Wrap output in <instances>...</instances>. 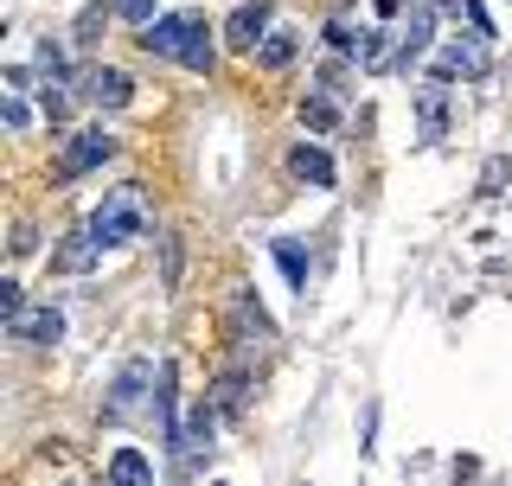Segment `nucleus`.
Masks as SVG:
<instances>
[{
    "label": "nucleus",
    "instance_id": "412c9836",
    "mask_svg": "<svg viewBox=\"0 0 512 486\" xmlns=\"http://www.w3.org/2000/svg\"><path fill=\"white\" fill-rule=\"evenodd\" d=\"M109 13H116V7H84V13H77V45H90L96 32L109 26Z\"/></svg>",
    "mask_w": 512,
    "mask_h": 486
},
{
    "label": "nucleus",
    "instance_id": "a878e982",
    "mask_svg": "<svg viewBox=\"0 0 512 486\" xmlns=\"http://www.w3.org/2000/svg\"><path fill=\"white\" fill-rule=\"evenodd\" d=\"M13 250H20V256L39 250V231H32V224H20V231H13Z\"/></svg>",
    "mask_w": 512,
    "mask_h": 486
},
{
    "label": "nucleus",
    "instance_id": "b1692460",
    "mask_svg": "<svg viewBox=\"0 0 512 486\" xmlns=\"http://www.w3.org/2000/svg\"><path fill=\"white\" fill-rule=\"evenodd\" d=\"M327 45H333V52H352V26L346 20H327Z\"/></svg>",
    "mask_w": 512,
    "mask_h": 486
},
{
    "label": "nucleus",
    "instance_id": "7ed1b4c3",
    "mask_svg": "<svg viewBox=\"0 0 512 486\" xmlns=\"http://www.w3.org/2000/svg\"><path fill=\"white\" fill-rule=\"evenodd\" d=\"M109 154H116V135H109L103 122H96V128H77V135L64 141V154H58V186H71V180H84V173H96Z\"/></svg>",
    "mask_w": 512,
    "mask_h": 486
},
{
    "label": "nucleus",
    "instance_id": "5701e85b",
    "mask_svg": "<svg viewBox=\"0 0 512 486\" xmlns=\"http://www.w3.org/2000/svg\"><path fill=\"white\" fill-rule=\"evenodd\" d=\"M116 13H122V20H135V26H148L154 20V0H116Z\"/></svg>",
    "mask_w": 512,
    "mask_h": 486
},
{
    "label": "nucleus",
    "instance_id": "423d86ee",
    "mask_svg": "<svg viewBox=\"0 0 512 486\" xmlns=\"http://www.w3.org/2000/svg\"><path fill=\"white\" fill-rule=\"evenodd\" d=\"M103 250H109V243L96 237V224H84V231H71V237L52 250V269H58V275H90L96 263H103Z\"/></svg>",
    "mask_w": 512,
    "mask_h": 486
},
{
    "label": "nucleus",
    "instance_id": "0eeeda50",
    "mask_svg": "<svg viewBox=\"0 0 512 486\" xmlns=\"http://www.w3.org/2000/svg\"><path fill=\"white\" fill-rule=\"evenodd\" d=\"M84 96H90L96 109H128V103H135V84H128V71L96 64V71H84Z\"/></svg>",
    "mask_w": 512,
    "mask_h": 486
},
{
    "label": "nucleus",
    "instance_id": "f257e3e1",
    "mask_svg": "<svg viewBox=\"0 0 512 486\" xmlns=\"http://www.w3.org/2000/svg\"><path fill=\"white\" fill-rule=\"evenodd\" d=\"M141 52L180 58L186 71L212 77V32H205V20H192V13H160V20H148L141 26Z\"/></svg>",
    "mask_w": 512,
    "mask_h": 486
},
{
    "label": "nucleus",
    "instance_id": "6e6552de",
    "mask_svg": "<svg viewBox=\"0 0 512 486\" xmlns=\"http://www.w3.org/2000/svg\"><path fill=\"white\" fill-rule=\"evenodd\" d=\"M288 173H295L301 186H320V192H327L333 180H340V167H333V154H327V148H314V141H301V148L288 154Z\"/></svg>",
    "mask_w": 512,
    "mask_h": 486
},
{
    "label": "nucleus",
    "instance_id": "20e7f679",
    "mask_svg": "<svg viewBox=\"0 0 512 486\" xmlns=\"http://www.w3.org/2000/svg\"><path fill=\"white\" fill-rule=\"evenodd\" d=\"M429 77L436 84H461V77H487V39H468V45H442L436 64H429Z\"/></svg>",
    "mask_w": 512,
    "mask_h": 486
},
{
    "label": "nucleus",
    "instance_id": "aec40b11",
    "mask_svg": "<svg viewBox=\"0 0 512 486\" xmlns=\"http://www.w3.org/2000/svg\"><path fill=\"white\" fill-rule=\"evenodd\" d=\"M32 71H39V77H45V84H64V52H58V45H52V39H45V45H39V64H32Z\"/></svg>",
    "mask_w": 512,
    "mask_h": 486
},
{
    "label": "nucleus",
    "instance_id": "2eb2a0df",
    "mask_svg": "<svg viewBox=\"0 0 512 486\" xmlns=\"http://www.w3.org/2000/svg\"><path fill=\"white\" fill-rule=\"evenodd\" d=\"M416 116H423V141H442V128H448V103H442V84H429L423 96H416Z\"/></svg>",
    "mask_w": 512,
    "mask_h": 486
},
{
    "label": "nucleus",
    "instance_id": "6ab92c4d",
    "mask_svg": "<svg viewBox=\"0 0 512 486\" xmlns=\"http://www.w3.org/2000/svg\"><path fill=\"white\" fill-rule=\"evenodd\" d=\"M109 480H154V467H148V455H135V448H116V455H109Z\"/></svg>",
    "mask_w": 512,
    "mask_h": 486
},
{
    "label": "nucleus",
    "instance_id": "39448f33",
    "mask_svg": "<svg viewBox=\"0 0 512 486\" xmlns=\"http://www.w3.org/2000/svg\"><path fill=\"white\" fill-rule=\"evenodd\" d=\"M269 20H276V7H269V0H244V7L224 20V45H231V52H256V45H263V32H269Z\"/></svg>",
    "mask_w": 512,
    "mask_h": 486
},
{
    "label": "nucleus",
    "instance_id": "f8f14e48",
    "mask_svg": "<svg viewBox=\"0 0 512 486\" xmlns=\"http://www.w3.org/2000/svg\"><path fill=\"white\" fill-rule=\"evenodd\" d=\"M7 333H20V339H39V346H58V339H64V314H58V307H26V314L13 320Z\"/></svg>",
    "mask_w": 512,
    "mask_h": 486
},
{
    "label": "nucleus",
    "instance_id": "f03ea898",
    "mask_svg": "<svg viewBox=\"0 0 512 486\" xmlns=\"http://www.w3.org/2000/svg\"><path fill=\"white\" fill-rule=\"evenodd\" d=\"M90 224H96V237H103V243H128V237L154 231V224H148V205H141V192H109V199L90 212Z\"/></svg>",
    "mask_w": 512,
    "mask_h": 486
},
{
    "label": "nucleus",
    "instance_id": "4be33fe9",
    "mask_svg": "<svg viewBox=\"0 0 512 486\" xmlns=\"http://www.w3.org/2000/svg\"><path fill=\"white\" fill-rule=\"evenodd\" d=\"M0 314H7V327L26 314V295H20V282H0Z\"/></svg>",
    "mask_w": 512,
    "mask_h": 486
},
{
    "label": "nucleus",
    "instance_id": "9d476101",
    "mask_svg": "<svg viewBox=\"0 0 512 486\" xmlns=\"http://www.w3.org/2000/svg\"><path fill=\"white\" fill-rule=\"evenodd\" d=\"M148 378H154V365H148V359H128V365H122V378H116V397H109V416H128V410H135V403L154 391Z\"/></svg>",
    "mask_w": 512,
    "mask_h": 486
},
{
    "label": "nucleus",
    "instance_id": "a211bd4d",
    "mask_svg": "<svg viewBox=\"0 0 512 486\" xmlns=\"http://www.w3.org/2000/svg\"><path fill=\"white\" fill-rule=\"evenodd\" d=\"M301 122H308V128H314V135H327V128H333V122H340V109H333V96H327V90H314V96H308V103H301Z\"/></svg>",
    "mask_w": 512,
    "mask_h": 486
},
{
    "label": "nucleus",
    "instance_id": "9b49d317",
    "mask_svg": "<svg viewBox=\"0 0 512 486\" xmlns=\"http://www.w3.org/2000/svg\"><path fill=\"white\" fill-rule=\"evenodd\" d=\"M429 39H436V13H410L404 39H397V58H391V71H410V64L429 52Z\"/></svg>",
    "mask_w": 512,
    "mask_h": 486
},
{
    "label": "nucleus",
    "instance_id": "dca6fc26",
    "mask_svg": "<svg viewBox=\"0 0 512 486\" xmlns=\"http://www.w3.org/2000/svg\"><path fill=\"white\" fill-rule=\"evenodd\" d=\"M212 403H218L224 416H237V410L250 403V378H244V371H224V378H218V391H212Z\"/></svg>",
    "mask_w": 512,
    "mask_h": 486
},
{
    "label": "nucleus",
    "instance_id": "ddd939ff",
    "mask_svg": "<svg viewBox=\"0 0 512 486\" xmlns=\"http://www.w3.org/2000/svg\"><path fill=\"white\" fill-rule=\"evenodd\" d=\"M269 256H276V269L288 275V288H295V295H308V250H301L295 237H276V243H269Z\"/></svg>",
    "mask_w": 512,
    "mask_h": 486
},
{
    "label": "nucleus",
    "instance_id": "1a4fd4ad",
    "mask_svg": "<svg viewBox=\"0 0 512 486\" xmlns=\"http://www.w3.org/2000/svg\"><path fill=\"white\" fill-rule=\"evenodd\" d=\"M231 327H237V339H256V346H263V339H276V320H269V307L256 301V295H237L231 301Z\"/></svg>",
    "mask_w": 512,
    "mask_h": 486
},
{
    "label": "nucleus",
    "instance_id": "4468645a",
    "mask_svg": "<svg viewBox=\"0 0 512 486\" xmlns=\"http://www.w3.org/2000/svg\"><path fill=\"white\" fill-rule=\"evenodd\" d=\"M288 58H295V32H288V26H269L263 45H256V64H263V71H282Z\"/></svg>",
    "mask_w": 512,
    "mask_h": 486
},
{
    "label": "nucleus",
    "instance_id": "f3484780",
    "mask_svg": "<svg viewBox=\"0 0 512 486\" xmlns=\"http://www.w3.org/2000/svg\"><path fill=\"white\" fill-rule=\"evenodd\" d=\"M160 237V282L167 288H180V275H186V256H180V231H154Z\"/></svg>",
    "mask_w": 512,
    "mask_h": 486
},
{
    "label": "nucleus",
    "instance_id": "393cba45",
    "mask_svg": "<svg viewBox=\"0 0 512 486\" xmlns=\"http://www.w3.org/2000/svg\"><path fill=\"white\" fill-rule=\"evenodd\" d=\"M26 122H32V116H26V103H20V90H13V96H7V128H26Z\"/></svg>",
    "mask_w": 512,
    "mask_h": 486
}]
</instances>
